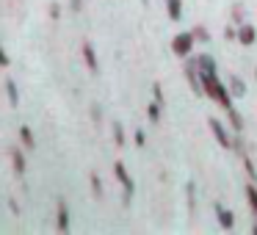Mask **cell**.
I'll return each mask as SVG.
<instances>
[{
    "label": "cell",
    "mask_w": 257,
    "mask_h": 235,
    "mask_svg": "<svg viewBox=\"0 0 257 235\" xmlns=\"http://www.w3.org/2000/svg\"><path fill=\"white\" fill-rule=\"evenodd\" d=\"M191 45H194V36L191 34H183V36H177V39H174V53H177V56H188V50H191Z\"/></svg>",
    "instance_id": "cell-1"
},
{
    "label": "cell",
    "mask_w": 257,
    "mask_h": 235,
    "mask_svg": "<svg viewBox=\"0 0 257 235\" xmlns=\"http://www.w3.org/2000/svg\"><path fill=\"white\" fill-rule=\"evenodd\" d=\"M113 172H116V177H119V183L124 185V194H133V180H130V174H127V169H124V163H116L113 166Z\"/></svg>",
    "instance_id": "cell-2"
},
{
    "label": "cell",
    "mask_w": 257,
    "mask_h": 235,
    "mask_svg": "<svg viewBox=\"0 0 257 235\" xmlns=\"http://www.w3.org/2000/svg\"><path fill=\"white\" fill-rule=\"evenodd\" d=\"M210 130H213V136H216V139L221 141V147H229V139H227V133H224V128L216 122V119H210Z\"/></svg>",
    "instance_id": "cell-3"
},
{
    "label": "cell",
    "mask_w": 257,
    "mask_h": 235,
    "mask_svg": "<svg viewBox=\"0 0 257 235\" xmlns=\"http://www.w3.org/2000/svg\"><path fill=\"white\" fill-rule=\"evenodd\" d=\"M69 227V213H67V205L58 202V229H67Z\"/></svg>",
    "instance_id": "cell-4"
},
{
    "label": "cell",
    "mask_w": 257,
    "mask_h": 235,
    "mask_svg": "<svg viewBox=\"0 0 257 235\" xmlns=\"http://www.w3.org/2000/svg\"><path fill=\"white\" fill-rule=\"evenodd\" d=\"M83 58H86V64H89L91 72H97V58H94V50H91L89 45H83Z\"/></svg>",
    "instance_id": "cell-5"
},
{
    "label": "cell",
    "mask_w": 257,
    "mask_h": 235,
    "mask_svg": "<svg viewBox=\"0 0 257 235\" xmlns=\"http://www.w3.org/2000/svg\"><path fill=\"white\" fill-rule=\"evenodd\" d=\"M240 42H243V45H254V28H251V25H243V28H240Z\"/></svg>",
    "instance_id": "cell-6"
},
{
    "label": "cell",
    "mask_w": 257,
    "mask_h": 235,
    "mask_svg": "<svg viewBox=\"0 0 257 235\" xmlns=\"http://www.w3.org/2000/svg\"><path fill=\"white\" fill-rule=\"evenodd\" d=\"M6 91H9V100H12V105L17 108V105H20V94H17V86H14V80H6Z\"/></svg>",
    "instance_id": "cell-7"
},
{
    "label": "cell",
    "mask_w": 257,
    "mask_h": 235,
    "mask_svg": "<svg viewBox=\"0 0 257 235\" xmlns=\"http://www.w3.org/2000/svg\"><path fill=\"white\" fill-rule=\"evenodd\" d=\"M166 3H169V17H172V20H180V14H183L180 0H166Z\"/></svg>",
    "instance_id": "cell-8"
},
{
    "label": "cell",
    "mask_w": 257,
    "mask_h": 235,
    "mask_svg": "<svg viewBox=\"0 0 257 235\" xmlns=\"http://www.w3.org/2000/svg\"><path fill=\"white\" fill-rule=\"evenodd\" d=\"M216 213H218V221H221L224 224V227H232V213H229V210H224V207H216Z\"/></svg>",
    "instance_id": "cell-9"
},
{
    "label": "cell",
    "mask_w": 257,
    "mask_h": 235,
    "mask_svg": "<svg viewBox=\"0 0 257 235\" xmlns=\"http://www.w3.org/2000/svg\"><path fill=\"white\" fill-rule=\"evenodd\" d=\"M12 161H14V172L23 174L25 172V161H23V155H20L17 150H12Z\"/></svg>",
    "instance_id": "cell-10"
},
{
    "label": "cell",
    "mask_w": 257,
    "mask_h": 235,
    "mask_svg": "<svg viewBox=\"0 0 257 235\" xmlns=\"http://www.w3.org/2000/svg\"><path fill=\"white\" fill-rule=\"evenodd\" d=\"M246 196H249V205H251V210H254V216H257V188L254 185L246 188Z\"/></svg>",
    "instance_id": "cell-11"
},
{
    "label": "cell",
    "mask_w": 257,
    "mask_h": 235,
    "mask_svg": "<svg viewBox=\"0 0 257 235\" xmlns=\"http://www.w3.org/2000/svg\"><path fill=\"white\" fill-rule=\"evenodd\" d=\"M20 139L25 141V147H28V150H34V136H31L28 128H20Z\"/></svg>",
    "instance_id": "cell-12"
},
{
    "label": "cell",
    "mask_w": 257,
    "mask_h": 235,
    "mask_svg": "<svg viewBox=\"0 0 257 235\" xmlns=\"http://www.w3.org/2000/svg\"><path fill=\"white\" fill-rule=\"evenodd\" d=\"M150 119H152V122L161 119V102H152V105H150Z\"/></svg>",
    "instance_id": "cell-13"
},
{
    "label": "cell",
    "mask_w": 257,
    "mask_h": 235,
    "mask_svg": "<svg viewBox=\"0 0 257 235\" xmlns=\"http://www.w3.org/2000/svg\"><path fill=\"white\" fill-rule=\"evenodd\" d=\"M89 180H91V185H94V194L102 196V185H100V180H97V174H89Z\"/></svg>",
    "instance_id": "cell-14"
},
{
    "label": "cell",
    "mask_w": 257,
    "mask_h": 235,
    "mask_svg": "<svg viewBox=\"0 0 257 235\" xmlns=\"http://www.w3.org/2000/svg\"><path fill=\"white\" fill-rule=\"evenodd\" d=\"M113 139H116V144H124V133L119 125H113Z\"/></svg>",
    "instance_id": "cell-15"
},
{
    "label": "cell",
    "mask_w": 257,
    "mask_h": 235,
    "mask_svg": "<svg viewBox=\"0 0 257 235\" xmlns=\"http://www.w3.org/2000/svg\"><path fill=\"white\" fill-rule=\"evenodd\" d=\"M152 94H155V100H158V102H161V100H163V91H161V86H158V83H155V86H152Z\"/></svg>",
    "instance_id": "cell-16"
},
{
    "label": "cell",
    "mask_w": 257,
    "mask_h": 235,
    "mask_svg": "<svg viewBox=\"0 0 257 235\" xmlns=\"http://www.w3.org/2000/svg\"><path fill=\"white\" fill-rule=\"evenodd\" d=\"M232 91H235V94H243V86H240V80H232Z\"/></svg>",
    "instance_id": "cell-17"
},
{
    "label": "cell",
    "mask_w": 257,
    "mask_h": 235,
    "mask_svg": "<svg viewBox=\"0 0 257 235\" xmlns=\"http://www.w3.org/2000/svg\"><path fill=\"white\" fill-rule=\"evenodd\" d=\"M72 3H75V6H80V0H72Z\"/></svg>",
    "instance_id": "cell-18"
}]
</instances>
